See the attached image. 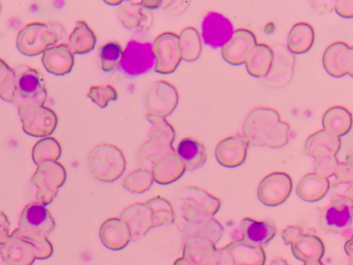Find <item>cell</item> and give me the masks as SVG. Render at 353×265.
Returning <instances> with one entry per match:
<instances>
[{"mask_svg":"<svg viewBox=\"0 0 353 265\" xmlns=\"http://www.w3.org/2000/svg\"><path fill=\"white\" fill-rule=\"evenodd\" d=\"M336 13L343 18H352L353 17V0H339L334 5Z\"/></svg>","mask_w":353,"mask_h":265,"instance_id":"bcb514c9","label":"cell"},{"mask_svg":"<svg viewBox=\"0 0 353 265\" xmlns=\"http://www.w3.org/2000/svg\"><path fill=\"white\" fill-rule=\"evenodd\" d=\"M303 265H325L323 262L321 261H313V262H308L305 263Z\"/></svg>","mask_w":353,"mask_h":265,"instance_id":"db71d44e","label":"cell"},{"mask_svg":"<svg viewBox=\"0 0 353 265\" xmlns=\"http://www.w3.org/2000/svg\"><path fill=\"white\" fill-rule=\"evenodd\" d=\"M54 226L50 213L44 205L30 202L21 215L19 231L21 235L26 238L45 237Z\"/></svg>","mask_w":353,"mask_h":265,"instance_id":"7c38bea8","label":"cell"},{"mask_svg":"<svg viewBox=\"0 0 353 265\" xmlns=\"http://www.w3.org/2000/svg\"><path fill=\"white\" fill-rule=\"evenodd\" d=\"M221 201L205 190L188 188L178 198V207L182 217L190 222L212 217L219 210Z\"/></svg>","mask_w":353,"mask_h":265,"instance_id":"5b68a950","label":"cell"},{"mask_svg":"<svg viewBox=\"0 0 353 265\" xmlns=\"http://www.w3.org/2000/svg\"><path fill=\"white\" fill-rule=\"evenodd\" d=\"M97 40L96 34L88 23L79 20L76 22V26L69 37L68 45L74 55H82L94 50Z\"/></svg>","mask_w":353,"mask_h":265,"instance_id":"1f68e13d","label":"cell"},{"mask_svg":"<svg viewBox=\"0 0 353 265\" xmlns=\"http://www.w3.org/2000/svg\"><path fill=\"white\" fill-rule=\"evenodd\" d=\"M86 96L97 106L105 108L110 101L117 100L119 91L111 84L92 85Z\"/></svg>","mask_w":353,"mask_h":265,"instance_id":"ab89813d","label":"cell"},{"mask_svg":"<svg viewBox=\"0 0 353 265\" xmlns=\"http://www.w3.org/2000/svg\"><path fill=\"white\" fill-rule=\"evenodd\" d=\"M352 238L346 240V243L345 244V251L346 253V255L348 256H350L352 257Z\"/></svg>","mask_w":353,"mask_h":265,"instance_id":"f907efd6","label":"cell"},{"mask_svg":"<svg viewBox=\"0 0 353 265\" xmlns=\"http://www.w3.org/2000/svg\"><path fill=\"white\" fill-rule=\"evenodd\" d=\"M233 26L226 17L216 12H209L202 23V41L213 48H221L230 39Z\"/></svg>","mask_w":353,"mask_h":265,"instance_id":"d6986e66","label":"cell"},{"mask_svg":"<svg viewBox=\"0 0 353 265\" xmlns=\"http://www.w3.org/2000/svg\"><path fill=\"white\" fill-rule=\"evenodd\" d=\"M10 222L3 212H0V245L4 244L10 237Z\"/></svg>","mask_w":353,"mask_h":265,"instance_id":"7dc6e473","label":"cell"},{"mask_svg":"<svg viewBox=\"0 0 353 265\" xmlns=\"http://www.w3.org/2000/svg\"><path fill=\"white\" fill-rule=\"evenodd\" d=\"M353 200L350 197L334 194L330 206L320 213V223L326 233L342 234L352 227Z\"/></svg>","mask_w":353,"mask_h":265,"instance_id":"30bf717a","label":"cell"},{"mask_svg":"<svg viewBox=\"0 0 353 265\" xmlns=\"http://www.w3.org/2000/svg\"><path fill=\"white\" fill-rule=\"evenodd\" d=\"M185 166L176 152L161 160L152 169L153 175L159 181L172 182L179 179L183 174Z\"/></svg>","mask_w":353,"mask_h":265,"instance_id":"e575fe53","label":"cell"},{"mask_svg":"<svg viewBox=\"0 0 353 265\" xmlns=\"http://www.w3.org/2000/svg\"><path fill=\"white\" fill-rule=\"evenodd\" d=\"M336 179L334 180L339 183H352V162L347 160L346 162H339L336 174Z\"/></svg>","mask_w":353,"mask_h":265,"instance_id":"7bdbcfd3","label":"cell"},{"mask_svg":"<svg viewBox=\"0 0 353 265\" xmlns=\"http://www.w3.org/2000/svg\"><path fill=\"white\" fill-rule=\"evenodd\" d=\"M0 254L10 265H32L37 257L33 244L24 239L17 229L7 242L0 245Z\"/></svg>","mask_w":353,"mask_h":265,"instance_id":"ffe728a7","label":"cell"},{"mask_svg":"<svg viewBox=\"0 0 353 265\" xmlns=\"http://www.w3.org/2000/svg\"><path fill=\"white\" fill-rule=\"evenodd\" d=\"M123 55V48L119 41H110L99 48L101 69L104 72H111L119 66Z\"/></svg>","mask_w":353,"mask_h":265,"instance_id":"74e56055","label":"cell"},{"mask_svg":"<svg viewBox=\"0 0 353 265\" xmlns=\"http://www.w3.org/2000/svg\"><path fill=\"white\" fill-rule=\"evenodd\" d=\"M208 265H234L233 258L228 252L224 248L216 249L212 255H210Z\"/></svg>","mask_w":353,"mask_h":265,"instance_id":"b9f144b4","label":"cell"},{"mask_svg":"<svg viewBox=\"0 0 353 265\" xmlns=\"http://www.w3.org/2000/svg\"><path fill=\"white\" fill-rule=\"evenodd\" d=\"M61 154V146L59 141L52 137L42 138L37 141L33 147L32 158L37 165L46 160L57 161Z\"/></svg>","mask_w":353,"mask_h":265,"instance_id":"8d00e7d4","label":"cell"},{"mask_svg":"<svg viewBox=\"0 0 353 265\" xmlns=\"http://www.w3.org/2000/svg\"><path fill=\"white\" fill-rule=\"evenodd\" d=\"M152 45L156 58L154 71L164 75L174 72L183 60L179 35L175 32H165L159 35Z\"/></svg>","mask_w":353,"mask_h":265,"instance_id":"8fae6325","label":"cell"},{"mask_svg":"<svg viewBox=\"0 0 353 265\" xmlns=\"http://www.w3.org/2000/svg\"><path fill=\"white\" fill-rule=\"evenodd\" d=\"M0 11H1V5H0Z\"/></svg>","mask_w":353,"mask_h":265,"instance_id":"11a10c76","label":"cell"},{"mask_svg":"<svg viewBox=\"0 0 353 265\" xmlns=\"http://www.w3.org/2000/svg\"><path fill=\"white\" fill-rule=\"evenodd\" d=\"M314 38V30L311 24L307 22L296 23L288 34L287 48L294 55L305 54L313 46Z\"/></svg>","mask_w":353,"mask_h":265,"instance_id":"f546056e","label":"cell"},{"mask_svg":"<svg viewBox=\"0 0 353 265\" xmlns=\"http://www.w3.org/2000/svg\"><path fill=\"white\" fill-rule=\"evenodd\" d=\"M239 227L243 242L259 246L268 244L276 234V226L270 221L245 217L241 221Z\"/></svg>","mask_w":353,"mask_h":265,"instance_id":"603a6c76","label":"cell"},{"mask_svg":"<svg viewBox=\"0 0 353 265\" xmlns=\"http://www.w3.org/2000/svg\"><path fill=\"white\" fill-rule=\"evenodd\" d=\"M243 132L249 144L276 149L288 144L290 127L288 122L281 121L276 110L257 108L247 115Z\"/></svg>","mask_w":353,"mask_h":265,"instance_id":"6da1fadb","label":"cell"},{"mask_svg":"<svg viewBox=\"0 0 353 265\" xmlns=\"http://www.w3.org/2000/svg\"><path fill=\"white\" fill-rule=\"evenodd\" d=\"M41 61L46 70L57 76L70 73L75 63L74 54L66 43H60L47 48L43 53Z\"/></svg>","mask_w":353,"mask_h":265,"instance_id":"7402d4cb","label":"cell"},{"mask_svg":"<svg viewBox=\"0 0 353 265\" xmlns=\"http://www.w3.org/2000/svg\"><path fill=\"white\" fill-rule=\"evenodd\" d=\"M65 170L64 166L54 160H46L38 165L32 179L30 180L28 188V199L39 193H45L52 190L53 187L60 186L65 179ZM37 195L32 199L34 201Z\"/></svg>","mask_w":353,"mask_h":265,"instance_id":"2e32d148","label":"cell"},{"mask_svg":"<svg viewBox=\"0 0 353 265\" xmlns=\"http://www.w3.org/2000/svg\"><path fill=\"white\" fill-rule=\"evenodd\" d=\"M272 58L274 54L270 46L264 43L257 44L245 61L248 72L252 77L263 79L270 70Z\"/></svg>","mask_w":353,"mask_h":265,"instance_id":"d6a6232c","label":"cell"},{"mask_svg":"<svg viewBox=\"0 0 353 265\" xmlns=\"http://www.w3.org/2000/svg\"><path fill=\"white\" fill-rule=\"evenodd\" d=\"M302 228L300 226H288L282 232V237L286 245L292 244L296 240L303 235Z\"/></svg>","mask_w":353,"mask_h":265,"instance_id":"f6af8a7d","label":"cell"},{"mask_svg":"<svg viewBox=\"0 0 353 265\" xmlns=\"http://www.w3.org/2000/svg\"><path fill=\"white\" fill-rule=\"evenodd\" d=\"M105 3H107L109 6H119L123 3L122 0H105Z\"/></svg>","mask_w":353,"mask_h":265,"instance_id":"f5cc1de1","label":"cell"},{"mask_svg":"<svg viewBox=\"0 0 353 265\" xmlns=\"http://www.w3.org/2000/svg\"><path fill=\"white\" fill-rule=\"evenodd\" d=\"M117 17L123 27L134 32H147L152 28L154 19L151 10L145 8L141 1H123Z\"/></svg>","mask_w":353,"mask_h":265,"instance_id":"44dd1931","label":"cell"},{"mask_svg":"<svg viewBox=\"0 0 353 265\" xmlns=\"http://www.w3.org/2000/svg\"><path fill=\"white\" fill-rule=\"evenodd\" d=\"M145 118L152 123L148 132L150 139L140 147L138 160L141 168L148 170L170 154L176 152L173 143L176 134L174 127L166 118L148 113Z\"/></svg>","mask_w":353,"mask_h":265,"instance_id":"7a4b0ae2","label":"cell"},{"mask_svg":"<svg viewBox=\"0 0 353 265\" xmlns=\"http://www.w3.org/2000/svg\"><path fill=\"white\" fill-rule=\"evenodd\" d=\"M292 189V178L287 173L276 171L266 175L260 182L258 199L266 206L276 207L287 201Z\"/></svg>","mask_w":353,"mask_h":265,"instance_id":"5bb4252c","label":"cell"},{"mask_svg":"<svg viewBox=\"0 0 353 265\" xmlns=\"http://www.w3.org/2000/svg\"><path fill=\"white\" fill-rule=\"evenodd\" d=\"M23 130L33 137L46 138L57 129L58 116L50 108L32 104L17 106Z\"/></svg>","mask_w":353,"mask_h":265,"instance_id":"52a82bcc","label":"cell"},{"mask_svg":"<svg viewBox=\"0 0 353 265\" xmlns=\"http://www.w3.org/2000/svg\"><path fill=\"white\" fill-rule=\"evenodd\" d=\"M179 101L176 86L167 80L161 79L147 88L144 102L148 114L167 118L176 108Z\"/></svg>","mask_w":353,"mask_h":265,"instance_id":"9c48e42d","label":"cell"},{"mask_svg":"<svg viewBox=\"0 0 353 265\" xmlns=\"http://www.w3.org/2000/svg\"><path fill=\"white\" fill-rule=\"evenodd\" d=\"M15 95V72L7 61L0 58V97L5 101L14 103Z\"/></svg>","mask_w":353,"mask_h":265,"instance_id":"f35d334b","label":"cell"},{"mask_svg":"<svg viewBox=\"0 0 353 265\" xmlns=\"http://www.w3.org/2000/svg\"><path fill=\"white\" fill-rule=\"evenodd\" d=\"M234 265H264L266 255L262 246L252 245L243 239L235 240L225 246Z\"/></svg>","mask_w":353,"mask_h":265,"instance_id":"484cf974","label":"cell"},{"mask_svg":"<svg viewBox=\"0 0 353 265\" xmlns=\"http://www.w3.org/2000/svg\"><path fill=\"white\" fill-rule=\"evenodd\" d=\"M15 95L14 103L17 106L24 104L43 106L47 99L48 92L42 73L28 65H21L14 69Z\"/></svg>","mask_w":353,"mask_h":265,"instance_id":"277c9868","label":"cell"},{"mask_svg":"<svg viewBox=\"0 0 353 265\" xmlns=\"http://www.w3.org/2000/svg\"><path fill=\"white\" fill-rule=\"evenodd\" d=\"M324 130L338 137L348 134L352 126V115L350 110L343 106L328 108L322 117Z\"/></svg>","mask_w":353,"mask_h":265,"instance_id":"83f0119b","label":"cell"},{"mask_svg":"<svg viewBox=\"0 0 353 265\" xmlns=\"http://www.w3.org/2000/svg\"><path fill=\"white\" fill-rule=\"evenodd\" d=\"M65 37V30L61 24L34 21L28 23L18 33L17 47L27 57H36L57 45Z\"/></svg>","mask_w":353,"mask_h":265,"instance_id":"3957f363","label":"cell"},{"mask_svg":"<svg viewBox=\"0 0 353 265\" xmlns=\"http://www.w3.org/2000/svg\"><path fill=\"white\" fill-rule=\"evenodd\" d=\"M224 233V227L218 220L212 217L190 222V223L185 225L184 229V236L185 238L201 237L209 239L214 244L219 242Z\"/></svg>","mask_w":353,"mask_h":265,"instance_id":"4dcf8cb0","label":"cell"},{"mask_svg":"<svg viewBox=\"0 0 353 265\" xmlns=\"http://www.w3.org/2000/svg\"><path fill=\"white\" fill-rule=\"evenodd\" d=\"M190 2L185 1H168L163 2L162 10L164 13L169 16H176L182 14L188 9Z\"/></svg>","mask_w":353,"mask_h":265,"instance_id":"ee69618b","label":"cell"},{"mask_svg":"<svg viewBox=\"0 0 353 265\" xmlns=\"http://www.w3.org/2000/svg\"><path fill=\"white\" fill-rule=\"evenodd\" d=\"M323 66L333 77L353 75V48L343 41L332 43L323 55Z\"/></svg>","mask_w":353,"mask_h":265,"instance_id":"e0dca14e","label":"cell"},{"mask_svg":"<svg viewBox=\"0 0 353 265\" xmlns=\"http://www.w3.org/2000/svg\"><path fill=\"white\" fill-rule=\"evenodd\" d=\"M141 3L143 4L145 8L151 10L162 7L163 2L157 1V0H150H150H147V1H141Z\"/></svg>","mask_w":353,"mask_h":265,"instance_id":"681fc988","label":"cell"},{"mask_svg":"<svg viewBox=\"0 0 353 265\" xmlns=\"http://www.w3.org/2000/svg\"><path fill=\"white\" fill-rule=\"evenodd\" d=\"M182 59L194 61L200 58L203 49V41L198 30L194 27L184 28L179 35Z\"/></svg>","mask_w":353,"mask_h":265,"instance_id":"d590c367","label":"cell"},{"mask_svg":"<svg viewBox=\"0 0 353 265\" xmlns=\"http://www.w3.org/2000/svg\"><path fill=\"white\" fill-rule=\"evenodd\" d=\"M88 161L92 174L103 180L119 177L126 166L125 155L120 148L110 144L97 145L91 151Z\"/></svg>","mask_w":353,"mask_h":265,"instance_id":"8992f818","label":"cell"},{"mask_svg":"<svg viewBox=\"0 0 353 265\" xmlns=\"http://www.w3.org/2000/svg\"><path fill=\"white\" fill-rule=\"evenodd\" d=\"M331 183L327 178L321 177L315 173L303 176L296 188V193L301 199L307 202H317L327 194Z\"/></svg>","mask_w":353,"mask_h":265,"instance_id":"d4e9b609","label":"cell"},{"mask_svg":"<svg viewBox=\"0 0 353 265\" xmlns=\"http://www.w3.org/2000/svg\"><path fill=\"white\" fill-rule=\"evenodd\" d=\"M339 164L336 155H332V154L321 155L314 158V173L321 177L330 179V177L336 174Z\"/></svg>","mask_w":353,"mask_h":265,"instance_id":"60d3db41","label":"cell"},{"mask_svg":"<svg viewBox=\"0 0 353 265\" xmlns=\"http://www.w3.org/2000/svg\"><path fill=\"white\" fill-rule=\"evenodd\" d=\"M342 146V140L324 129H321L307 137L303 153L305 155L317 157L325 154L336 155Z\"/></svg>","mask_w":353,"mask_h":265,"instance_id":"cb8c5ba5","label":"cell"},{"mask_svg":"<svg viewBox=\"0 0 353 265\" xmlns=\"http://www.w3.org/2000/svg\"><path fill=\"white\" fill-rule=\"evenodd\" d=\"M257 39L252 30L238 28L234 30L230 39L221 47V55L228 63L233 66L244 64L254 48Z\"/></svg>","mask_w":353,"mask_h":265,"instance_id":"9a60e30c","label":"cell"},{"mask_svg":"<svg viewBox=\"0 0 353 265\" xmlns=\"http://www.w3.org/2000/svg\"><path fill=\"white\" fill-rule=\"evenodd\" d=\"M270 265H289V264L283 258H276L271 262Z\"/></svg>","mask_w":353,"mask_h":265,"instance_id":"816d5d0a","label":"cell"},{"mask_svg":"<svg viewBox=\"0 0 353 265\" xmlns=\"http://www.w3.org/2000/svg\"><path fill=\"white\" fill-rule=\"evenodd\" d=\"M176 152L189 170L199 168L207 161L205 146L194 138H183L179 141Z\"/></svg>","mask_w":353,"mask_h":265,"instance_id":"f1b7e54d","label":"cell"},{"mask_svg":"<svg viewBox=\"0 0 353 265\" xmlns=\"http://www.w3.org/2000/svg\"><path fill=\"white\" fill-rule=\"evenodd\" d=\"M336 1H309L312 9L319 14L331 13Z\"/></svg>","mask_w":353,"mask_h":265,"instance_id":"c3c4849f","label":"cell"},{"mask_svg":"<svg viewBox=\"0 0 353 265\" xmlns=\"http://www.w3.org/2000/svg\"><path fill=\"white\" fill-rule=\"evenodd\" d=\"M272 58L270 70L263 83L270 88L279 89L287 86L292 79L294 72L295 57L283 44L272 45Z\"/></svg>","mask_w":353,"mask_h":265,"instance_id":"4fadbf2b","label":"cell"},{"mask_svg":"<svg viewBox=\"0 0 353 265\" xmlns=\"http://www.w3.org/2000/svg\"><path fill=\"white\" fill-rule=\"evenodd\" d=\"M185 257L190 265H208L209 258L216 250L215 244L207 239L197 237L188 238Z\"/></svg>","mask_w":353,"mask_h":265,"instance_id":"836d02e7","label":"cell"},{"mask_svg":"<svg viewBox=\"0 0 353 265\" xmlns=\"http://www.w3.org/2000/svg\"><path fill=\"white\" fill-rule=\"evenodd\" d=\"M249 144L241 134L222 139L215 148L216 159L225 168H238L245 161Z\"/></svg>","mask_w":353,"mask_h":265,"instance_id":"ac0fdd59","label":"cell"},{"mask_svg":"<svg viewBox=\"0 0 353 265\" xmlns=\"http://www.w3.org/2000/svg\"><path fill=\"white\" fill-rule=\"evenodd\" d=\"M156 65V58L150 42L130 40L123 49L119 65L123 73L130 77H139L150 72Z\"/></svg>","mask_w":353,"mask_h":265,"instance_id":"ba28073f","label":"cell"},{"mask_svg":"<svg viewBox=\"0 0 353 265\" xmlns=\"http://www.w3.org/2000/svg\"><path fill=\"white\" fill-rule=\"evenodd\" d=\"M293 255L303 262L321 261L324 257L325 248L323 240L319 237L303 234L291 244Z\"/></svg>","mask_w":353,"mask_h":265,"instance_id":"4316f807","label":"cell"}]
</instances>
